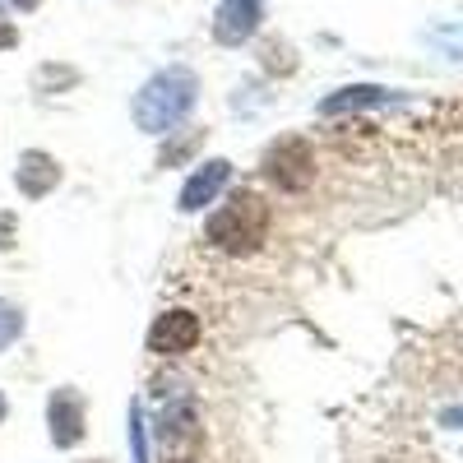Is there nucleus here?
I'll use <instances>...</instances> for the list:
<instances>
[{"instance_id": "nucleus-17", "label": "nucleus", "mask_w": 463, "mask_h": 463, "mask_svg": "<svg viewBox=\"0 0 463 463\" xmlns=\"http://www.w3.org/2000/svg\"><path fill=\"white\" fill-rule=\"evenodd\" d=\"M10 10H37V0H5Z\"/></svg>"}, {"instance_id": "nucleus-13", "label": "nucleus", "mask_w": 463, "mask_h": 463, "mask_svg": "<svg viewBox=\"0 0 463 463\" xmlns=\"http://www.w3.org/2000/svg\"><path fill=\"white\" fill-rule=\"evenodd\" d=\"M200 139H204L200 130H195V135H181L176 144H167V148H163V158H158V163H163V167H176V163L185 158V153H195V148H200Z\"/></svg>"}, {"instance_id": "nucleus-11", "label": "nucleus", "mask_w": 463, "mask_h": 463, "mask_svg": "<svg viewBox=\"0 0 463 463\" xmlns=\"http://www.w3.org/2000/svg\"><path fill=\"white\" fill-rule=\"evenodd\" d=\"M130 454H135V463H153L148 436H144V408L139 403H130Z\"/></svg>"}, {"instance_id": "nucleus-8", "label": "nucleus", "mask_w": 463, "mask_h": 463, "mask_svg": "<svg viewBox=\"0 0 463 463\" xmlns=\"http://www.w3.org/2000/svg\"><path fill=\"white\" fill-rule=\"evenodd\" d=\"M47 427H52V445L56 449H74L84 440V399L74 390H56L47 399Z\"/></svg>"}, {"instance_id": "nucleus-2", "label": "nucleus", "mask_w": 463, "mask_h": 463, "mask_svg": "<svg viewBox=\"0 0 463 463\" xmlns=\"http://www.w3.org/2000/svg\"><path fill=\"white\" fill-rule=\"evenodd\" d=\"M264 237H269V204L255 190H232L204 222V241H213L227 255H255Z\"/></svg>"}, {"instance_id": "nucleus-10", "label": "nucleus", "mask_w": 463, "mask_h": 463, "mask_svg": "<svg viewBox=\"0 0 463 463\" xmlns=\"http://www.w3.org/2000/svg\"><path fill=\"white\" fill-rule=\"evenodd\" d=\"M384 102H394L390 89H375V84H357V89H338L334 98L320 102L325 116H338V111H362V107H384Z\"/></svg>"}, {"instance_id": "nucleus-18", "label": "nucleus", "mask_w": 463, "mask_h": 463, "mask_svg": "<svg viewBox=\"0 0 463 463\" xmlns=\"http://www.w3.org/2000/svg\"><path fill=\"white\" fill-rule=\"evenodd\" d=\"M0 421H5V394H0Z\"/></svg>"}, {"instance_id": "nucleus-14", "label": "nucleus", "mask_w": 463, "mask_h": 463, "mask_svg": "<svg viewBox=\"0 0 463 463\" xmlns=\"http://www.w3.org/2000/svg\"><path fill=\"white\" fill-rule=\"evenodd\" d=\"M10 47H19V28L5 10H0V52H10Z\"/></svg>"}, {"instance_id": "nucleus-12", "label": "nucleus", "mask_w": 463, "mask_h": 463, "mask_svg": "<svg viewBox=\"0 0 463 463\" xmlns=\"http://www.w3.org/2000/svg\"><path fill=\"white\" fill-rule=\"evenodd\" d=\"M19 334H24V311L10 306V301H0V353H5Z\"/></svg>"}, {"instance_id": "nucleus-16", "label": "nucleus", "mask_w": 463, "mask_h": 463, "mask_svg": "<svg viewBox=\"0 0 463 463\" xmlns=\"http://www.w3.org/2000/svg\"><path fill=\"white\" fill-rule=\"evenodd\" d=\"M440 421H445V427H463V408H449Z\"/></svg>"}, {"instance_id": "nucleus-6", "label": "nucleus", "mask_w": 463, "mask_h": 463, "mask_svg": "<svg viewBox=\"0 0 463 463\" xmlns=\"http://www.w3.org/2000/svg\"><path fill=\"white\" fill-rule=\"evenodd\" d=\"M264 19V0H218L213 14V43L218 47H241L260 33Z\"/></svg>"}, {"instance_id": "nucleus-5", "label": "nucleus", "mask_w": 463, "mask_h": 463, "mask_svg": "<svg viewBox=\"0 0 463 463\" xmlns=\"http://www.w3.org/2000/svg\"><path fill=\"white\" fill-rule=\"evenodd\" d=\"M227 185H232V163H227V158H209V163H200L195 172L185 176L181 195H176V209H181V213L209 209V204L222 200V190H227Z\"/></svg>"}, {"instance_id": "nucleus-9", "label": "nucleus", "mask_w": 463, "mask_h": 463, "mask_svg": "<svg viewBox=\"0 0 463 463\" xmlns=\"http://www.w3.org/2000/svg\"><path fill=\"white\" fill-rule=\"evenodd\" d=\"M14 185L24 190L28 200H43V195H52V190L61 185V163L52 158V153H43V148H28V153H19Z\"/></svg>"}, {"instance_id": "nucleus-4", "label": "nucleus", "mask_w": 463, "mask_h": 463, "mask_svg": "<svg viewBox=\"0 0 463 463\" xmlns=\"http://www.w3.org/2000/svg\"><path fill=\"white\" fill-rule=\"evenodd\" d=\"M264 176L274 190H283V195H301L306 185L316 181V153L311 144H306L301 135H283L264 148Z\"/></svg>"}, {"instance_id": "nucleus-1", "label": "nucleus", "mask_w": 463, "mask_h": 463, "mask_svg": "<svg viewBox=\"0 0 463 463\" xmlns=\"http://www.w3.org/2000/svg\"><path fill=\"white\" fill-rule=\"evenodd\" d=\"M195 102H200V74L185 70V65H167V70L153 74V80L139 84L130 116L144 135H167L172 126L185 121Z\"/></svg>"}, {"instance_id": "nucleus-15", "label": "nucleus", "mask_w": 463, "mask_h": 463, "mask_svg": "<svg viewBox=\"0 0 463 463\" xmlns=\"http://www.w3.org/2000/svg\"><path fill=\"white\" fill-rule=\"evenodd\" d=\"M10 232H14V218H0V250H10L14 241H10Z\"/></svg>"}, {"instance_id": "nucleus-7", "label": "nucleus", "mask_w": 463, "mask_h": 463, "mask_svg": "<svg viewBox=\"0 0 463 463\" xmlns=\"http://www.w3.org/2000/svg\"><path fill=\"white\" fill-rule=\"evenodd\" d=\"M195 343H200V320L190 311H167L148 325V353H158V357H181Z\"/></svg>"}, {"instance_id": "nucleus-3", "label": "nucleus", "mask_w": 463, "mask_h": 463, "mask_svg": "<svg viewBox=\"0 0 463 463\" xmlns=\"http://www.w3.org/2000/svg\"><path fill=\"white\" fill-rule=\"evenodd\" d=\"M153 445L163 463H195L204 449V427L195 399H167L153 417Z\"/></svg>"}]
</instances>
